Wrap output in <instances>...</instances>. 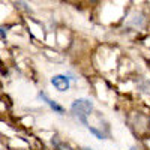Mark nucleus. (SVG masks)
Returning <instances> with one entry per match:
<instances>
[{
  "label": "nucleus",
  "mask_w": 150,
  "mask_h": 150,
  "mask_svg": "<svg viewBox=\"0 0 150 150\" xmlns=\"http://www.w3.org/2000/svg\"><path fill=\"white\" fill-rule=\"evenodd\" d=\"M71 111H72V114L84 125V126H90L89 122H87V117H89L90 112L93 111V104H92L90 99L81 98V99L74 101L72 105H71Z\"/></svg>",
  "instance_id": "nucleus-1"
},
{
  "label": "nucleus",
  "mask_w": 150,
  "mask_h": 150,
  "mask_svg": "<svg viewBox=\"0 0 150 150\" xmlns=\"http://www.w3.org/2000/svg\"><path fill=\"white\" fill-rule=\"evenodd\" d=\"M71 80L72 78H69L68 75H54V77L50 80V83H51L59 92H66V90H69Z\"/></svg>",
  "instance_id": "nucleus-2"
},
{
  "label": "nucleus",
  "mask_w": 150,
  "mask_h": 150,
  "mask_svg": "<svg viewBox=\"0 0 150 150\" xmlns=\"http://www.w3.org/2000/svg\"><path fill=\"white\" fill-rule=\"evenodd\" d=\"M39 98H41L42 101H44V102H45V104H47L50 108H51L54 112H57V114H63V112H65V108H63V107L59 105L56 101H53V99H50V98H48L45 93H42V92H41V93H39Z\"/></svg>",
  "instance_id": "nucleus-3"
},
{
  "label": "nucleus",
  "mask_w": 150,
  "mask_h": 150,
  "mask_svg": "<svg viewBox=\"0 0 150 150\" xmlns=\"http://www.w3.org/2000/svg\"><path fill=\"white\" fill-rule=\"evenodd\" d=\"M144 23H146V18L141 12H135V14L128 20V26H132L135 29H141L144 27Z\"/></svg>",
  "instance_id": "nucleus-4"
},
{
  "label": "nucleus",
  "mask_w": 150,
  "mask_h": 150,
  "mask_svg": "<svg viewBox=\"0 0 150 150\" xmlns=\"http://www.w3.org/2000/svg\"><path fill=\"white\" fill-rule=\"evenodd\" d=\"M51 144H53L57 150H72L71 146H68V144L63 143V141H60L59 138H53V140H51Z\"/></svg>",
  "instance_id": "nucleus-5"
},
{
  "label": "nucleus",
  "mask_w": 150,
  "mask_h": 150,
  "mask_svg": "<svg viewBox=\"0 0 150 150\" xmlns=\"http://www.w3.org/2000/svg\"><path fill=\"white\" fill-rule=\"evenodd\" d=\"M87 129H89L98 140H105V134L104 132H101V131H98L96 128H93V126H87Z\"/></svg>",
  "instance_id": "nucleus-6"
},
{
  "label": "nucleus",
  "mask_w": 150,
  "mask_h": 150,
  "mask_svg": "<svg viewBox=\"0 0 150 150\" xmlns=\"http://www.w3.org/2000/svg\"><path fill=\"white\" fill-rule=\"evenodd\" d=\"M15 3H17V6H20V8H21L23 11H26L27 14H30V12H32V9L29 8V5H27L26 2H23V0H17Z\"/></svg>",
  "instance_id": "nucleus-7"
},
{
  "label": "nucleus",
  "mask_w": 150,
  "mask_h": 150,
  "mask_svg": "<svg viewBox=\"0 0 150 150\" xmlns=\"http://www.w3.org/2000/svg\"><path fill=\"white\" fill-rule=\"evenodd\" d=\"M0 33H2V39L5 41V38H6V33H5V27H2V30H0Z\"/></svg>",
  "instance_id": "nucleus-8"
},
{
  "label": "nucleus",
  "mask_w": 150,
  "mask_h": 150,
  "mask_svg": "<svg viewBox=\"0 0 150 150\" xmlns=\"http://www.w3.org/2000/svg\"><path fill=\"white\" fill-rule=\"evenodd\" d=\"M84 150H92V149H90V147H86V149H84Z\"/></svg>",
  "instance_id": "nucleus-9"
}]
</instances>
